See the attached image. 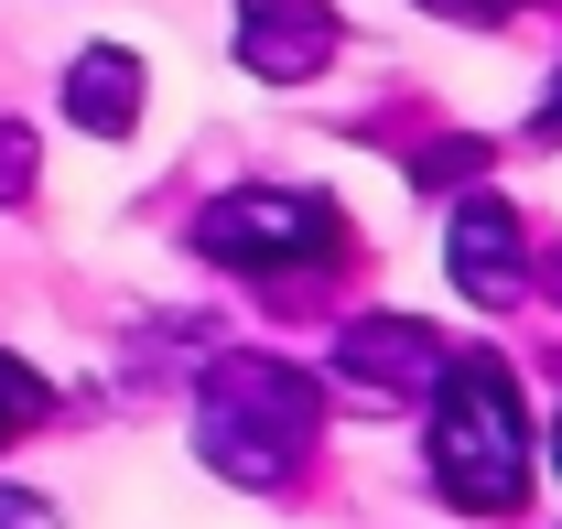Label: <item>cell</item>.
Returning a JSON list of instances; mask_svg holds the SVG:
<instances>
[{
    "mask_svg": "<svg viewBox=\"0 0 562 529\" xmlns=\"http://www.w3.org/2000/svg\"><path fill=\"white\" fill-rule=\"evenodd\" d=\"M422 454H432V486L465 519H508L519 508V486H530V410H519L508 357H443Z\"/></svg>",
    "mask_w": 562,
    "mask_h": 529,
    "instance_id": "6da1fadb",
    "label": "cell"
},
{
    "mask_svg": "<svg viewBox=\"0 0 562 529\" xmlns=\"http://www.w3.org/2000/svg\"><path fill=\"white\" fill-rule=\"evenodd\" d=\"M314 432H325V399H314L303 368H281V357H216L206 368L195 443H206L216 475H238V486H292L303 454H314Z\"/></svg>",
    "mask_w": 562,
    "mask_h": 529,
    "instance_id": "7a4b0ae2",
    "label": "cell"
},
{
    "mask_svg": "<svg viewBox=\"0 0 562 529\" xmlns=\"http://www.w3.org/2000/svg\"><path fill=\"white\" fill-rule=\"evenodd\" d=\"M195 249L227 260V270H249V281H303V270H325L347 249V205L292 195V184H238V195H216L195 216Z\"/></svg>",
    "mask_w": 562,
    "mask_h": 529,
    "instance_id": "3957f363",
    "label": "cell"
},
{
    "mask_svg": "<svg viewBox=\"0 0 562 529\" xmlns=\"http://www.w3.org/2000/svg\"><path fill=\"white\" fill-rule=\"evenodd\" d=\"M325 368H336L347 399H422L443 379V335L422 325V314H357V325H336Z\"/></svg>",
    "mask_w": 562,
    "mask_h": 529,
    "instance_id": "277c9868",
    "label": "cell"
},
{
    "mask_svg": "<svg viewBox=\"0 0 562 529\" xmlns=\"http://www.w3.org/2000/svg\"><path fill=\"white\" fill-rule=\"evenodd\" d=\"M227 33H238V66L271 76V87H303V76L347 44V22L325 0H227Z\"/></svg>",
    "mask_w": 562,
    "mask_h": 529,
    "instance_id": "5b68a950",
    "label": "cell"
},
{
    "mask_svg": "<svg viewBox=\"0 0 562 529\" xmlns=\"http://www.w3.org/2000/svg\"><path fill=\"white\" fill-rule=\"evenodd\" d=\"M443 260H454V292H465V303H519V292H530V227L497 195H465Z\"/></svg>",
    "mask_w": 562,
    "mask_h": 529,
    "instance_id": "8992f818",
    "label": "cell"
},
{
    "mask_svg": "<svg viewBox=\"0 0 562 529\" xmlns=\"http://www.w3.org/2000/svg\"><path fill=\"white\" fill-rule=\"evenodd\" d=\"M66 120L87 140H131V120H140V55L131 44H87L66 66Z\"/></svg>",
    "mask_w": 562,
    "mask_h": 529,
    "instance_id": "52a82bcc",
    "label": "cell"
},
{
    "mask_svg": "<svg viewBox=\"0 0 562 529\" xmlns=\"http://www.w3.org/2000/svg\"><path fill=\"white\" fill-rule=\"evenodd\" d=\"M465 173H487V140H432V151H412V184H432V195H454Z\"/></svg>",
    "mask_w": 562,
    "mask_h": 529,
    "instance_id": "ba28073f",
    "label": "cell"
},
{
    "mask_svg": "<svg viewBox=\"0 0 562 529\" xmlns=\"http://www.w3.org/2000/svg\"><path fill=\"white\" fill-rule=\"evenodd\" d=\"M33 421H44V379H33L22 357H0V443H11V432H33Z\"/></svg>",
    "mask_w": 562,
    "mask_h": 529,
    "instance_id": "9c48e42d",
    "label": "cell"
},
{
    "mask_svg": "<svg viewBox=\"0 0 562 529\" xmlns=\"http://www.w3.org/2000/svg\"><path fill=\"white\" fill-rule=\"evenodd\" d=\"M22 195H33V131L0 120V205H22Z\"/></svg>",
    "mask_w": 562,
    "mask_h": 529,
    "instance_id": "30bf717a",
    "label": "cell"
},
{
    "mask_svg": "<svg viewBox=\"0 0 562 529\" xmlns=\"http://www.w3.org/2000/svg\"><path fill=\"white\" fill-rule=\"evenodd\" d=\"M432 11H454V22H508V11H530V0H432Z\"/></svg>",
    "mask_w": 562,
    "mask_h": 529,
    "instance_id": "8fae6325",
    "label": "cell"
},
{
    "mask_svg": "<svg viewBox=\"0 0 562 529\" xmlns=\"http://www.w3.org/2000/svg\"><path fill=\"white\" fill-rule=\"evenodd\" d=\"M0 529H44V508H0Z\"/></svg>",
    "mask_w": 562,
    "mask_h": 529,
    "instance_id": "7c38bea8",
    "label": "cell"
},
{
    "mask_svg": "<svg viewBox=\"0 0 562 529\" xmlns=\"http://www.w3.org/2000/svg\"><path fill=\"white\" fill-rule=\"evenodd\" d=\"M541 131H562V76H552V98H541Z\"/></svg>",
    "mask_w": 562,
    "mask_h": 529,
    "instance_id": "4fadbf2b",
    "label": "cell"
},
{
    "mask_svg": "<svg viewBox=\"0 0 562 529\" xmlns=\"http://www.w3.org/2000/svg\"><path fill=\"white\" fill-rule=\"evenodd\" d=\"M541 281H552V292H562V260H552V270H541Z\"/></svg>",
    "mask_w": 562,
    "mask_h": 529,
    "instance_id": "5bb4252c",
    "label": "cell"
},
{
    "mask_svg": "<svg viewBox=\"0 0 562 529\" xmlns=\"http://www.w3.org/2000/svg\"><path fill=\"white\" fill-rule=\"evenodd\" d=\"M552 464H562V432H552Z\"/></svg>",
    "mask_w": 562,
    "mask_h": 529,
    "instance_id": "9a60e30c",
    "label": "cell"
}]
</instances>
